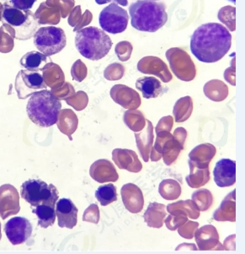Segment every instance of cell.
<instances>
[{"label":"cell","instance_id":"6da1fadb","mask_svg":"<svg viewBox=\"0 0 245 254\" xmlns=\"http://www.w3.org/2000/svg\"><path fill=\"white\" fill-rule=\"evenodd\" d=\"M232 46L230 31L219 23H206L195 30L190 48L199 61L213 64L222 60Z\"/></svg>","mask_w":245,"mask_h":254},{"label":"cell","instance_id":"7a4b0ae2","mask_svg":"<svg viewBox=\"0 0 245 254\" xmlns=\"http://www.w3.org/2000/svg\"><path fill=\"white\" fill-rule=\"evenodd\" d=\"M131 25L145 32H156L168 20L166 6L153 0H138L129 6Z\"/></svg>","mask_w":245,"mask_h":254},{"label":"cell","instance_id":"3957f363","mask_svg":"<svg viewBox=\"0 0 245 254\" xmlns=\"http://www.w3.org/2000/svg\"><path fill=\"white\" fill-rule=\"evenodd\" d=\"M62 109L60 100L51 91L42 90L31 95L26 105L29 119L40 127L56 125Z\"/></svg>","mask_w":245,"mask_h":254},{"label":"cell","instance_id":"277c9868","mask_svg":"<svg viewBox=\"0 0 245 254\" xmlns=\"http://www.w3.org/2000/svg\"><path fill=\"white\" fill-rule=\"evenodd\" d=\"M75 47L79 54L85 59L98 61L109 54L112 47V42L102 29L88 26L77 31Z\"/></svg>","mask_w":245,"mask_h":254},{"label":"cell","instance_id":"5b68a950","mask_svg":"<svg viewBox=\"0 0 245 254\" xmlns=\"http://www.w3.org/2000/svg\"><path fill=\"white\" fill-rule=\"evenodd\" d=\"M1 17L3 23L14 27L17 39L31 38L38 26L35 14L31 10L16 9L8 2L3 3Z\"/></svg>","mask_w":245,"mask_h":254},{"label":"cell","instance_id":"8992f818","mask_svg":"<svg viewBox=\"0 0 245 254\" xmlns=\"http://www.w3.org/2000/svg\"><path fill=\"white\" fill-rule=\"evenodd\" d=\"M20 196L31 206L47 204L56 207L59 198L58 191L53 184H48L41 179H29L21 186Z\"/></svg>","mask_w":245,"mask_h":254},{"label":"cell","instance_id":"52a82bcc","mask_svg":"<svg viewBox=\"0 0 245 254\" xmlns=\"http://www.w3.org/2000/svg\"><path fill=\"white\" fill-rule=\"evenodd\" d=\"M33 42L41 53L50 57L62 51L67 44V38L62 29L46 26L36 31Z\"/></svg>","mask_w":245,"mask_h":254},{"label":"cell","instance_id":"ba28073f","mask_svg":"<svg viewBox=\"0 0 245 254\" xmlns=\"http://www.w3.org/2000/svg\"><path fill=\"white\" fill-rule=\"evenodd\" d=\"M129 21L127 10L122 9L116 3L110 4L102 9L99 16V26L102 30L110 34H119L124 32Z\"/></svg>","mask_w":245,"mask_h":254},{"label":"cell","instance_id":"9c48e42d","mask_svg":"<svg viewBox=\"0 0 245 254\" xmlns=\"http://www.w3.org/2000/svg\"><path fill=\"white\" fill-rule=\"evenodd\" d=\"M14 87L19 99L25 100L37 91L47 88L43 72L21 69L15 78Z\"/></svg>","mask_w":245,"mask_h":254},{"label":"cell","instance_id":"30bf717a","mask_svg":"<svg viewBox=\"0 0 245 254\" xmlns=\"http://www.w3.org/2000/svg\"><path fill=\"white\" fill-rule=\"evenodd\" d=\"M166 57L170 68L178 79L184 81L194 79L196 74V67L191 57L186 52L180 48H171L167 51Z\"/></svg>","mask_w":245,"mask_h":254},{"label":"cell","instance_id":"8fae6325","mask_svg":"<svg viewBox=\"0 0 245 254\" xmlns=\"http://www.w3.org/2000/svg\"><path fill=\"white\" fill-rule=\"evenodd\" d=\"M4 232L13 245H20L31 237L32 226L26 218L14 217L5 224Z\"/></svg>","mask_w":245,"mask_h":254},{"label":"cell","instance_id":"7c38bea8","mask_svg":"<svg viewBox=\"0 0 245 254\" xmlns=\"http://www.w3.org/2000/svg\"><path fill=\"white\" fill-rule=\"evenodd\" d=\"M20 194L11 184L0 187V216L5 220L20 212Z\"/></svg>","mask_w":245,"mask_h":254},{"label":"cell","instance_id":"4fadbf2b","mask_svg":"<svg viewBox=\"0 0 245 254\" xmlns=\"http://www.w3.org/2000/svg\"><path fill=\"white\" fill-rule=\"evenodd\" d=\"M110 94L114 102L127 110H135L141 105L139 94L127 85H114Z\"/></svg>","mask_w":245,"mask_h":254},{"label":"cell","instance_id":"5bb4252c","mask_svg":"<svg viewBox=\"0 0 245 254\" xmlns=\"http://www.w3.org/2000/svg\"><path fill=\"white\" fill-rule=\"evenodd\" d=\"M56 215L58 226L73 229L78 222L79 209L69 198H61L56 203Z\"/></svg>","mask_w":245,"mask_h":254},{"label":"cell","instance_id":"9a60e30c","mask_svg":"<svg viewBox=\"0 0 245 254\" xmlns=\"http://www.w3.org/2000/svg\"><path fill=\"white\" fill-rule=\"evenodd\" d=\"M213 176L220 188L233 186L236 183V162L230 159H221L216 163Z\"/></svg>","mask_w":245,"mask_h":254},{"label":"cell","instance_id":"2e32d148","mask_svg":"<svg viewBox=\"0 0 245 254\" xmlns=\"http://www.w3.org/2000/svg\"><path fill=\"white\" fill-rule=\"evenodd\" d=\"M121 198L126 209L133 214H138L144 209V194L136 184H127L121 190Z\"/></svg>","mask_w":245,"mask_h":254},{"label":"cell","instance_id":"e0dca14e","mask_svg":"<svg viewBox=\"0 0 245 254\" xmlns=\"http://www.w3.org/2000/svg\"><path fill=\"white\" fill-rule=\"evenodd\" d=\"M138 68L142 73L158 76L164 83L172 79V74L168 69L165 63L156 57H145L138 62Z\"/></svg>","mask_w":245,"mask_h":254},{"label":"cell","instance_id":"ac0fdd59","mask_svg":"<svg viewBox=\"0 0 245 254\" xmlns=\"http://www.w3.org/2000/svg\"><path fill=\"white\" fill-rule=\"evenodd\" d=\"M112 159L120 169L126 170L130 173H138L143 169L135 151L127 149H115L112 151Z\"/></svg>","mask_w":245,"mask_h":254},{"label":"cell","instance_id":"d6986e66","mask_svg":"<svg viewBox=\"0 0 245 254\" xmlns=\"http://www.w3.org/2000/svg\"><path fill=\"white\" fill-rule=\"evenodd\" d=\"M90 174L95 181L99 184L116 182L119 178L115 166L106 159L95 161L90 169Z\"/></svg>","mask_w":245,"mask_h":254},{"label":"cell","instance_id":"ffe728a7","mask_svg":"<svg viewBox=\"0 0 245 254\" xmlns=\"http://www.w3.org/2000/svg\"><path fill=\"white\" fill-rule=\"evenodd\" d=\"M194 237L200 251L218 250L217 246L221 245L217 229L211 225H206L196 231Z\"/></svg>","mask_w":245,"mask_h":254},{"label":"cell","instance_id":"44dd1931","mask_svg":"<svg viewBox=\"0 0 245 254\" xmlns=\"http://www.w3.org/2000/svg\"><path fill=\"white\" fill-rule=\"evenodd\" d=\"M146 127L142 130L140 133H135L136 143L138 150L145 162L149 161L150 152L152 150L154 133L153 126L149 120H146Z\"/></svg>","mask_w":245,"mask_h":254},{"label":"cell","instance_id":"7402d4cb","mask_svg":"<svg viewBox=\"0 0 245 254\" xmlns=\"http://www.w3.org/2000/svg\"><path fill=\"white\" fill-rule=\"evenodd\" d=\"M136 88L142 92L145 99L157 98L166 91L160 81L155 77L147 76L139 78L136 82Z\"/></svg>","mask_w":245,"mask_h":254},{"label":"cell","instance_id":"603a6c76","mask_svg":"<svg viewBox=\"0 0 245 254\" xmlns=\"http://www.w3.org/2000/svg\"><path fill=\"white\" fill-rule=\"evenodd\" d=\"M217 153L216 147L211 144H201L194 148L189 154V161L201 168L209 167V164Z\"/></svg>","mask_w":245,"mask_h":254},{"label":"cell","instance_id":"cb8c5ba5","mask_svg":"<svg viewBox=\"0 0 245 254\" xmlns=\"http://www.w3.org/2000/svg\"><path fill=\"white\" fill-rule=\"evenodd\" d=\"M213 219L217 221H236V202L235 190L227 195L221 206L213 214Z\"/></svg>","mask_w":245,"mask_h":254},{"label":"cell","instance_id":"d4e9b609","mask_svg":"<svg viewBox=\"0 0 245 254\" xmlns=\"http://www.w3.org/2000/svg\"><path fill=\"white\" fill-rule=\"evenodd\" d=\"M166 215V206L164 204L156 202L150 203L146 212L144 213V221L149 227L161 228Z\"/></svg>","mask_w":245,"mask_h":254},{"label":"cell","instance_id":"484cf974","mask_svg":"<svg viewBox=\"0 0 245 254\" xmlns=\"http://www.w3.org/2000/svg\"><path fill=\"white\" fill-rule=\"evenodd\" d=\"M51 62L48 63V56L41 52L31 51L20 59V64L23 68L29 70L43 72Z\"/></svg>","mask_w":245,"mask_h":254},{"label":"cell","instance_id":"4316f807","mask_svg":"<svg viewBox=\"0 0 245 254\" xmlns=\"http://www.w3.org/2000/svg\"><path fill=\"white\" fill-rule=\"evenodd\" d=\"M190 175L186 177V182L192 189H198L206 185L210 180L209 167L201 168L195 166L189 161Z\"/></svg>","mask_w":245,"mask_h":254},{"label":"cell","instance_id":"83f0119b","mask_svg":"<svg viewBox=\"0 0 245 254\" xmlns=\"http://www.w3.org/2000/svg\"><path fill=\"white\" fill-rule=\"evenodd\" d=\"M167 209L171 215L184 214L193 220H196L200 216V210L192 200L178 201L169 204Z\"/></svg>","mask_w":245,"mask_h":254},{"label":"cell","instance_id":"f1b7e54d","mask_svg":"<svg viewBox=\"0 0 245 254\" xmlns=\"http://www.w3.org/2000/svg\"><path fill=\"white\" fill-rule=\"evenodd\" d=\"M203 90L206 97L214 102H222L228 95V86L218 79H212L207 82Z\"/></svg>","mask_w":245,"mask_h":254},{"label":"cell","instance_id":"f546056e","mask_svg":"<svg viewBox=\"0 0 245 254\" xmlns=\"http://www.w3.org/2000/svg\"><path fill=\"white\" fill-rule=\"evenodd\" d=\"M184 150V146L178 141L174 135L164 142L162 148V157L167 166H170L177 160L179 154Z\"/></svg>","mask_w":245,"mask_h":254},{"label":"cell","instance_id":"4dcf8cb0","mask_svg":"<svg viewBox=\"0 0 245 254\" xmlns=\"http://www.w3.org/2000/svg\"><path fill=\"white\" fill-rule=\"evenodd\" d=\"M33 213L38 218V225L43 228H48L55 223L56 220V209L55 207L47 204H40L33 209Z\"/></svg>","mask_w":245,"mask_h":254},{"label":"cell","instance_id":"1f68e13d","mask_svg":"<svg viewBox=\"0 0 245 254\" xmlns=\"http://www.w3.org/2000/svg\"><path fill=\"white\" fill-rule=\"evenodd\" d=\"M193 111V103L190 96H185L178 100L174 107V116L176 123H183L190 119Z\"/></svg>","mask_w":245,"mask_h":254},{"label":"cell","instance_id":"d6a6232c","mask_svg":"<svg viewBox=\"0 0 245 254\" xmlns=\"http://www.w3.org/2000/svg\"><path fill=\"white\" fill-rule=\"evenodd\" d=\"M158 192L164 199L175 200L181 196V184L174 179H165L159 184Z\"/></svg>","mask_w":245,"mask_h":254},{"label":"cell","instance_id":"836d02e7","mask_svg":"<svg viewBox=\"0 0 245 254\" xmlns=\"http://www.w3.org/2000/svg\"><path fill=\"white\" fill-rule=\"evenodd\" d=\"M123 121L127 127L133 130V132L141 131L146 125V119L144 118V114L137 109L127 111L124 113Z\"/></svg>","mask_w":245,"mask_h":254},{"label":"cell","instance_id":"e575fe53","mask_svg":"<svg viewBox=\"0 0 245 254\" xmlns=\"http://www.w3.org/2000/svg\"><path fill=\"white\" fill-rule=\"evenodd\" d=\"M96 197L102 206H107L117 200L116 187L114 184H104L96 190Z\"/></svg>","mask_w":245,"mask_h":254},{"label":"cell","instance_id":"d590c367","mask_svg":"<svg viewBox=\"0 0 245 254\" xmlns=\"http://www.w3.org/2000/svg\"><path fill=\"white\" fill-rule=\"evenodd\" d=\"M192 198L200 211H206L210 209L213 202L212 194L207 190H198L192 194Z\"/></svg>","mask_w":245,"mask_h":254},{"label":"cell","instance_id":"8d00e7d4","mask_svg":"<svg viewBox=\"0 0 245 254\" xmlns=\"http://www.w3.org/2000/svg\"><path fill=\"white\" fill-rule=\"evenodd\" d=\"M124 72V66L119 64H112L105 68L104 78L108 80H118L123 77Z\"/></svg>","mask_w":245,"mask_h":254},{"label":"cell","instance_id":"74e56055","mask_svg":"<svg viewBox=\"0 0 245 254\" xmlns=\"http://www.w3.org/2000/svg\"><path fill=\"white\" fill-rule=\"evenodd\" d=\"M187 220H188V216L184 215V214H178V215H171L170 214L169 217L167 218L164 221L166 224L167 228L170 230V231H175L180 226L186 223Z\"/></svg>","mask_w":245,"mask_h":254},{"label":"cell","instance_id":"f35d334b","mask_svg":"<svg viewBox=\"0 0 245 254\" xmlns=\"http://www.w3.org/2000/svg\"><path fill=\"white\" fill-rule=\"evenodd\" d=\"M132 52H133V46L128 42H121L116 45V55L118 56L119 60H121L122 62L130 60Z\"/></svg>","mask_w":245,"mask_h":254},{"label":"cell","instance_id":"ab89813d","mask_svg":"<svg viewBox=\"0 0 245 254\" xmlns=\"http://www.w3.org/2000/svg\"><path fill=\"white\" fill-rule=\"evenodd\" d=\"M198 226H199V223L197 222H192L187 220L186 223L178 228L179 234L181 237L186 239H192L194 237L195 232L196 231Z\"/></svg>","mask_w":245,"mask_h":254},{"label":"cell","instance_id":"60d3db41","mask_svg":"<svg viewBox=\"0 0 245 254\" xmlns=\"http://www.w3.org/2000/svg\"><path fill=\"white\" fill-rule=\"evenodd\" d=\"M83 220L91 223L98 224L99 221V210L97 204L93 203L85 210Z\"/></svg>","mask_w":245,"mask_h":254},{"label":"cell","instance_id":"b9f144b4","mask_svg":"<svg viewBox=\"0 0 245 254\" xmlns=\"http://www.w3.org/2000/svg\"><path fill=\"white\" fill-rule=\"evenodd\" d=\"M173 118L171 116H166L160 119L158 122L157 127H155V131L156 133L159 132V131H169L170 132V130L173 127Z\"/></svg>","mask_w":245,"mask_h":254},{"label":"cell","instance_id":"7bdbcfd3","mask_svg":"<svg viewBox=\"0 0 245 254\" xmlns=\"http://www.w3.org/2000/svg\"><path fill=\"white\" fill-rule=\"evenodd\" d=\"M36 2L37 0H10V3L14 8L21 10H30Z\"/></svg>","mask_w":245,"mask_h":254},{"label":"cell","instance_id":"ee69618b","mask_svg":"<svg viewBox=\"0 0 245 254\" xmlns=\"http://www.w3.org/2000/svg\"><path fill=\"white\" fill-rule=\"evenodd\" d=\"M186 136H187V132L184 127H178L176 128L174 133V137H175L178 141L180 142L182 145L184 146L185 141H186Z\"/></svg>","mask_w":245,"mask_h":254},{"label":"cell","instance_id":"f6af8a7d","mask_svg":"<svg viewBox=\"0 0 245 254\" xmlns=\"http://www.w3.org/2000/svg\"><path fill=\"white\" fill-rule=\"evenodd\" d=\"M96 3L102 5V4H105V3H110V2H114L117 4L126 7L128 4V1L127 0H96Z\"/></svg>","mask_w":245,"mask_h":254},{"label":"cell","instance_id":"bcb514c9","mask_svg":"<svg viewBox=\"0 0 245 254\" xmlns=\"http://www.w3.org/2000/svg\"><path fill=\"white\" fill-rule=\"evenodd\" d=\"M228 1H229V2H231V3H235L236 2H235V0H228Z\"/></svg>","mask_w":245,"mask_h":254},{"label":"cell","instance_id":"7dc6e473","mask_svg":"<svg viewBox=\"0 0 245 254\" xmlns=\"http://www.w3.org/2000/svg\"><path fill=\"white\" fill-rule=\"evenodd\" d=\"M1 238H2V234H1V225H0V240H1Z\"/></svg>","mask_w":245,"mask_h":254},{"label":"cell","instance_id":"c3c4849f","mask_svg":"<svg viewBox=\"0 0 245 254\" xmlns=\"http://www.w3.org/2000/svg\"><path fill=\"white\" fill-rule=\"evenodd\" d=\"M153 1H158V0H153Z\"/></svg>","mask_w":245,"mask_h":254}]
</instances>
